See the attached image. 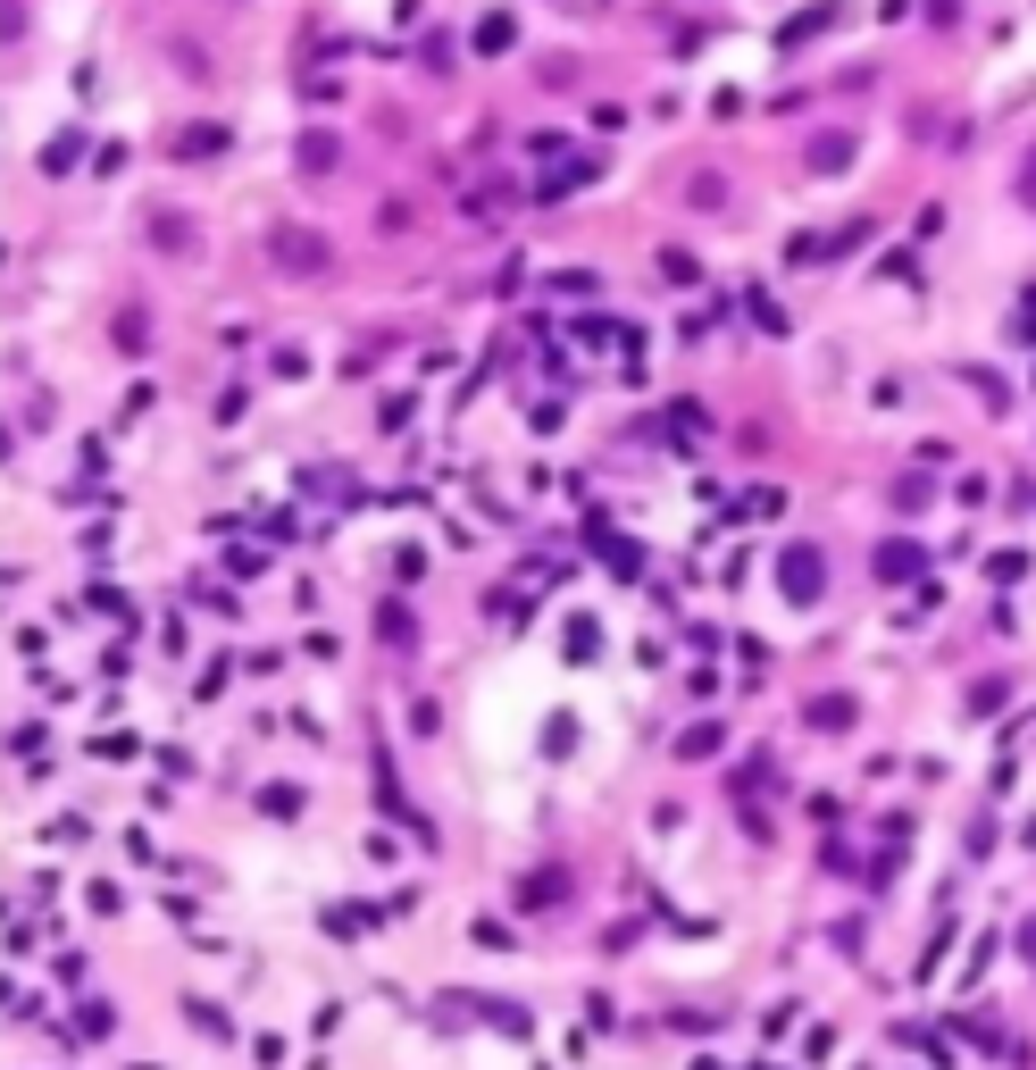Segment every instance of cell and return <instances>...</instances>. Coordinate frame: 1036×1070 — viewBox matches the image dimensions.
<instances>
[{"instance_id":"7a4b0ae2","label":"cell","mask_w":1036,"mask_h":1070,"mask_svg":"<svg viewBox=\"0 0 1036 1070\" xmlns=\"http://www.w3.org/2000/svg\"><path fill=\"white\" fill-rule=\"evenodd\" d=\"M811 577H819V561H811L803 544H794V552H786V586H794V594H811Z\"/></svg>"},{"instance_id":"6da1fadb","label":"cell","mask_w":1036,"mask_h":1070,"mask_svg":"<svg viewBox=\"0 0 1036 1070\" xmlns=\"http://www.w3.org/2000/svg\"><path fill=\"white\" fill-rule=\"evenodd\" d=\"M276 260H293V276H310V268H326V243L293 226V235H276Z\"/></svg>"}]
</instances>
